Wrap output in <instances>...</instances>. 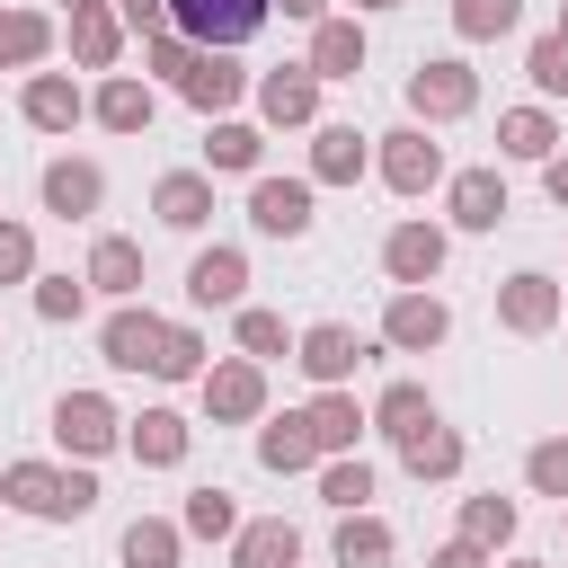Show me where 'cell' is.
Wrapping results in <instances>:
<instances>
[{"mask_svg": "<svg viewBox=\"0 0 568 568\" xmlns=\"http://www.w3.org/2000/svg\"><path fill=\"white\" fill-rule=\"evenodd\" d=\"M373 169V133L355 124H311V186H355Z\"/></svg>", "mask_w": 568, "mask_h": 568, "instance_id": "obj_21", "label": "cell"}, {"mask_svg": "<svg viewBox=\"0 0 568 568\" xmlns=\"http://www.w3.org/2000/svg\"><path fill=\"white\" fill-rule=\"evenodd\" d=\"M240 524H248V515H240L231 488H195V497L178 506V532H186V541H231Z\"/></svg>", "mask_w": 568, "mask_h": 568, "instance_id": "obj_37", "label": "cell"}, {"mask_svg": "<svg viewBox=\"0 0 568 568\" xmlns=\"http://www.w3.org/2000/svg\"><path fill=\"white\" fill-rule=\"evenodd\" d=\"M231 568H302V524L284 515H257L231 532Z\"/></svg>", "mask_w": 568, "mask_h": 568, "instance_id": "obj_27", "label": "cell"}, {"mask_svg": "<svg viewBox=\"0 0 568 568\" xmlns=\"http://www.w3.org/2000/svg\"><path fill=\"white\" fill-rule=\"evenodd\" d=\"M257 160H266V133L257 124H240V115H213L204 124V178H257Z\"/></svg>", "mask_w": 568, "mask_h": 568, "instance_id": "obj_24", "label": "cell"}, {"mask_svg": "<svg viewBox=\"0 0 568 568\" xmlns=\"http://www.w3.org/2000/svg\"><path fill=\"white\" fill-rule=\"evenodd\" d=\"M178 98L213 124V115H231L240 98H248V71H240V53H195L186 62V80H178Z\"/></svg>", "mask_w": 568, "mask_h": 568, "instance_id": "obj_16", "label": "cell"}, {"mask_svg": "<svg viewBox=\"0 0 568 568\" xmlns=\"http://www.w3.org/2000/svg\"><path fill=\"white\" fill-rule=\"evenodd\" d=\"M302 426H311V444H320V462H337V453H355V435H364L373 417L355 408V390H320V399L302 408Z\"/></svg>", "mask_w": 568, "mask_h": 568, "instance_id": "obj_28", "label": "cell"}, {"mask_svg": "<svg viewBox=\"0 0 568 568\" xmlns=\"http://www.w3.org/2000/svg\"><path fill=\"white\" fill-rule=\"evenodd\" d=\"M275 9L266 0H169V27L195 44V53H240Z\"/></svg>", "mask_w": 568, "mask_h": 568, "instance_id": "obj_3", "label": "cell"}, {"mask_svg": "<svg viewBox=\"0 0 568 568\" xmlns=\"http://www.w3.org/2000/svg\"><path fill=\"white\" fill-rule=\"evenodd\" d=\"M151 213H160V231H204L213 222V178L204 169H169L151 186Z\"/></svg>", "mask_w": 568, "mask_h": 568, "instance_id": "obj_25", "label": "cell"}, {"mask_svg": "<svg viewBox=\"0 0 568 568\" xmlns=\"http://www.w3.org/2000/svg\"><path fill=\"white\" fill-rule=\"evenodd\" d=\"M80 275H89V293H106V302H142V240H124V231H98Z\"/></svg>", "mask_w": 568, "mask_h": 568, "instance_id": "obj_22", "label": "cell"}, {"mask_svg": "<svg viewBox=\"0 0 568 568\" xmlns=\"http://www.w3.org/2000/svg\"><path fill=\"white\" fill-rule=\"evenodd\" d=\"M115 18H124V36H160L169 27V0H115Z\"/></svg>", "mask_w": 568, "mask_h": 568, "instance_id": "obj_47", "label": "cell"}, {"mask_svg": "<svg viewBox=\"0 0 568 568\" xmlns=\"http://www.w3.org/2000/svg\"><path fill=\"white\" fill-rule=\"evenodd\" d=\"M89 115H98L106 133H151V115H160V89H151V80H133V71H106V80L89 89Z\"/></svg>", "mask_w": 568, "mask_h": 568, "instance_id": "obj_20", "label": "cell"}, {"mask_svg": "<svg viewBox=\"0 0 568 568\" xmlns=\"http://www.w3.org/2000/svg\"><path fill=\"white\" fill-rule=\"evenodd\" d=\"M470 106H479V71H470L462 53H426V62L408 71V124L435 133V124H462Z\"/></svg>", "mask_w": 568, "mask_h": 568, "instance_id": "obj_2", "label": "cell"}, {"mask_svg": "<svg viewBox=\"0 0 568 568\" xmlns=\"http://www.w3.org/2000/svg\"><path fill=\"white\" fill-rule=\"evenodd\" d=\"M524 27V0H453V36L462 44H497Z\"/></svg>", "mask_w": 568, "mask_h": 568, "instance_id": "obj_39", "label": "cell"}, {"mask_svg": "<svg viewBox=\"0 0 568 568\" xmlns=\"http://www.w3.org/2000/svg\"><path fill=\"white\" fill-rule=\"evenodd\" d=\"M559 515H568V506H559Z\"/></svg>", "mask_w": 568, "mask_h": 568, "instance_id": "obj_55", "label": "cell"}, {"mask_svg": "<svg viewBox=\"0 0 568 568\" xmlns=\"http://www.w3.org/2000/svg\"><path fill=\"white\" fill-rule=\"evenodd\" d=\"M506 568H550V559H506Z\"/></svg>", "mask_w": 568, "mask_h": 568, "instance_id": "obj_53", "label": "cell"}, {"mask_svg": "<svg viewBox=\"0 0 568 568\" xmlns=\"http://www.w3.org/2000/svg\"><path fill=\"white\" fill-rule=\"evenodd\" d=\"M151 382H204V328L169 320V337H160V364H151Z\"/></svg>", "mask_w": 568, "mask_h": 568, "instance_id": "obj_40", "label": "cell"}, {"mask_svg": "<svg viewBox=\"0 0 568 568\" xmlns=\"http://www.w3.org/2000/svg\"><path fill=\"white\" fill-rule=\"evenodd\" d=\"M524 479H532V497H559L568 506V435H541L524 453Z\"/></svg>", "mask_w": 568, "mask_h": 568, "instance_id": "obj_43", "label": "cell"}, {"mask_svg": "<svg viewBox=\"0 0 568 568\" xmlns=\"http://www.w3.org/2000/svg\"><path fill=\"white\" fill-rule=\"evenodd\" d=\"M266 9H275V18H302V27H320V18H328V0H266Z\"/></svg>", "mask_w": 568, "mask_h": 568, "instance_id": "obj_50", "label": "cell"}, {"mask_svg": "<svg viewBox=\"0 0 568 568\" xmlns=\"http://www.w3.org/2000/svg\"><path fill=\"white\" fill-rule=\"evenodd\" d=\"M426 568H497V559H488V550H470V541H444Z\"/></svg>", "mask_w": 568, "mask_h": 568, "instance_id": "obj_49", "label": "cell"}, {"mask_svg": "<svg viewBox=\"0 0 568 568\" xmlns=\"http://www.w3.org/2000/svg\"><path fill=\"white\" fill-rule=\"evenodd\" d=\"M453 337V302L444 293H390L382 302V346L390 355H435Z\"/></svg>", "mask_w": 568, "mask_h": 568, "instance_id": "obj_9", "label": "cell"}, {"mask_svg": "<svg viewBox=\"0 0 568 568\" xmlns=\"http://www.w3.org/2000/svg\"><path fill=\"white\" fill-rule=\"evenodd\" d=\"M559 311H568V293H559V275H541V266H515V275L497 284V328H506V337H550Z\"/></svg>", "mask_w": 568, "mask_h": 568, "instance_id": "obj_7", "label": "cell"}, {"mask_svg": "<svg viewBox=\"0 0 568 568\" xmlns=\"http://www.w3.org/2000/svg\"><path fill=\"white\" fill-rule=\"evenodd\" d=\"M186 62H195V44H186V36H178V27H160V36H142V71H160V80H169V89H178V80H186Z\"/></svg>", "mask_w": 568, "mask_h": 568, "instance_id": "obj_45", "label": "cell"}, {"mask_svg": "<svg viewBox=\"0 0 568 568\" xmlns=\"http://www.w3.org/2000/svg\"><path fill=\"white\" fill-rule=\"evenodd\" d=\"M559 36H568V0H559Z\"/></svg>", "mask_w": 568, "mask_h": 568, "instance_id": "obj_54", "label": "cell"}, {"mask_svg": "<svg viewBox=\"0 0 568 568\" xmlns=\"http://www.w3.org/2000/svg\"><path fill=\"white\" fill-rule=\"evenodd\" d=\"M62 9H71V18H89V9H115V0H62Z\"/></svg>", "mask_w": 568, "mask_h": 568, "instance_id": "obj_51", "label": "cell"}, {"mask_svg": "<svg viewBox=\"0 0 568 568\" xmlns=\"http://www.w3.org/2000/svg\"><path fill=\"white\" fill-rule=\"evenodd\" d=\"M373 169L390 195H426V186H444V142L426 124H390V133H373Z\"/></svg>", "mask_w": 568, "mask_h": 568, "instance_id": "obj_5", "label": "cell"}, {"mask_svg": "<svg viewBox=\"0 0 568 568\" xmlns=\"http://www.w3.org/2000/svg\"><path fill=\"white\" fill-rule=\"evenodd\" d=\"M444 257H453V231H444V222H426V213L390 222V240H382V275H390L399 293H426V284L444 275Z\"/></svg>", "mask_w": 568, "mask_h": 568, "instance_id": "obj_6", "label": "cell"}, {"mask_svg": "<svg viewBox=\"0 0 568 568\" xmlns=\"http://www.w3.org/2000/svg\"><path fill=\"white\" fill-rule=\"evenodd\" d=\"M364 53H373V44H364V18H320V27H311L302 71L328 89V80H355V71H364Z\"/></svg>", "mask_w": 568, "mask_h": 568, "instance_id": "obj_19", "label": "cell"}, {"mask_svg": "<svg viewBox=\"0 0 568 568\" xmlns=\"http://www.w3.org/2000/svg\"><path fill=\"white\" fill-rule=\"evenodd\" d=\"M444 213H453V231H497L515 204H506V178L497 169H453L444 178Z\"/></svg>", "mask_w": 568, "mask_h": 568, "instance_id": "obj_18", "label": "cell"}, {"mask_svg": "<svg viewBox=\"0 0 568 568\" xmlns=\"http://www.w3.org/2000/svg\"><path fill=\"white\" fill-rule=\"evenodd\" d=\"M53 53V18L44 9H0V71H36Z\"/></svg>", "mask_w": 568, "mask_h": 568, "instance_id": "obj_35", "label": "cell"}, {"mask_svg": "<svg viewBox=\"0 0 568 568\" xmlns=\"http://www.w3.org/2000/svg\"><path fill=\"white\" fill-rule=\"evenodd\" d=\"M240 355H248V364H266V355H293V328H284V311H257V302H240Z\"/></svg>", "mask_w": 568, "mask_h": 568, "instance_id": "obj_41", "label": "cell"}, {"mask_svg": "<svg viewBox=\"0 0 568 568\" xmlns=\"http://www.w3.org/2000/svg\"><path fill=\"white\" fill-rule=\"evenodd\" d=\"M311 178H248V231L257 240H302L320 213H311Z\"/></svg>", "mask_w": 568, "mask_h": 568, "instance_id": "obj_11", "label": "cell"}, {"mask_svg": "<svg viewBox=\"0 0 568 568\" xmlns=\"http://www.w3.org/2000/svg\"><path fill=\"white\" fill-rule=\"evenodd\" d=\"M186 444H195V426H186L178 408H142V417H124V453H133L142 470H178Z\"/></svg>", "mask_w": 568, "mask_h": 568, "instance_id": "obj_23", "label": "cell"}, {"mask_svg": "<svg viewBox=\"0 0 568 568\" xmlns=\"http://www.w3.org/2000/svg\"><path fill=\"white\" fill-rule=\"evenodd\" d=\"M364 417H373V426H382L390 444H408V435H426V426H435L444 408H435V390H426V382H390V390H382V399H373Z\"/></svg>", "mask_w": 568, "mask_h": 568, "instance_id": "obj_30", "label": "cell"}, {"mask_svg": "<svg viewBox=\"0 0 568 568\" xmlns=\"http://www.w3.org/2000/svg\"><path fill=\"white\" fill-rule=\"evenodd\" d=\"M248 98H257V115H266L275 133H302V124H320V80H311L302 62H275V71H257V80H248Z\"/></svg>", "mask_w": 568, "mask_h": 568, "instance_id": "obj_13", "label": "cell"}, {"mask_svg": "<svg viewBox=\"0 0 568 568\" xmlns=\"http://www.w3.org/2000/svg\"><path fill=\"white\" fill-rule=\"evenodd\" d=\"M186 302H195V311H240V302H248V248H231V240L195 248V257H186Z\"/></svg>", "mask_w": 568, "mask_h": 568, "instance_id": "obj_14", "label": "cell"}, {"mask_svg": "<svg viewBox=\"0 0 568 568\" xmlns=\"http://www.w3.org/2000/svg\"><path fill=\"white\" fill-rule=\"evenodd\" d=\"M541 195L568 213V151H550V160H541Z\"/></svg>", "mask_w": 568, "mask_h": 568, "instance_id": "obj_48", "label": "cell"}, {"mask_svg": "<svg viewBox=\"0 0 568 568\" xmlns=\"http://www.w3.org/2000/svg\"><path fill=\"white\" fill-rule=\"evenodd\" d=\"M71 62H80V71H115V62H124V18H115V9L71 18Z\"/></svg>", "mask_w": 568, "mask_h": 568, "instance_id": "obj_36", "label": "cell"}, {"mask_svg": "<svg viewBox=\"0 0 568 568\" xmlns=\"http://www.w3.org/2000/svg\"><path fill=\"white\" fill-rule=\"evenodd\" d=\"M373 9H399V0H355V18H373Z\"/></svg>", "mask_w": 568, "mask_h": 568, "instance_id": "obj_52", "label": "cell"}, {"mask_svg": "<svg viewBox=\"0 0 568 568\" xmlns=\"http://www.w3.org/2000/svg\"><path fill=\"white\" fill-rule=\"evenodd\" d=\"M53 444H62L71 462H89V470H98V462L124 444L115 399H106V390H62V399H53Z\"/></svg>", "mask_w": 568, "mask_h": 568, "instance_id": "obj_4", "label": "cell"}, {"mask_svg": "<svg viewBox=\"0 0 568 568\" xmlns=\"http://www.w3.org/2000/svg\"><path fill=\"white\" fill-rule=\"evenodd\" d=\"M204 417L213 426H257L266 417V364H248V355H222V364H204Z\"/></svg>", "mask_w": 568, "mask_h": 568, "instance_id": "obj_8", "label": "cell"}, {"mask_svg": "<svg viewBox=\"0 0 568 568\" xmlns=\"http://www.w3.org/2000/svg\"><path fill=\"white\" fill-rule=\"evenodd\" d=\"M497 151L541 169V160L559 151V124H550V106H506V115H497Z\"/></svg>", "mask_w": 568, "mask_h": 568, "instance_id": "obj_34", "label": "cell"}, {"mask_svg": "<svg viewBox=\"0 0 568 568\" xmlns=\"http://www.w3.org/2000/svg\"><path fill=\"white\" fill-rule=\"evenodd\" d=\"M115 559H124V568H178V559H186L178 515H133V524L115 532Z\"/></svg>", "mask_w": 568, "mask_h": 568, "instance_id": "obj_29", "label": "cell"}, {"mask_svg": "<svg viewBox=\"0 0 568 568\" xmlns=\"http://www.w3.org/2000/svg\"><path fill=\"white\" fill-rule=\"evenodd\" d=\"M0 284H36V231L0 222Z\"/></svg>", "mask_w": 568, "mask_h": 568, "instance_id": "obj_46", "label": "cell"}, {"mask_svg": "<svg viewBox=\"0 0 568 568\" xmlns=\"http://www.w3.org/2000/svg\"><path fill=\"white\" fill-rule=\"evenodd\" d=\"M293 364L311 373V390H346L364 364V337L346 320H311V328H293Z\"/></svg>", "mask_w": 568, "mask_h": 568, "instance_id": "obj_10", "label": "cell"}, {"mask_svg": "<svg viewBox=\"0 0 568 568\" xmlns=\"http://www.w3.org/2000/svg\"><path fill=\"white\" fill-rule=\"evenodd\" d=\"M18 115H27L36 133H71V124L89 115V89H80L71 71H27V89H18Z\"/></svg>", "mask_w": 568, "mask_h": 568, "instance_id": "obj_17", "label": "cell"}, {"mask_svg": "<svg viewBox=\"0 0 568 568\" xmlns=\"http://www.w3.org/2000/svg\"><path fill=\"white\" fill-rule=\"evenodd\" d=\"M320 506H337V515H364V506H373V462H364V453H337V462H320Z\"/></svg>", "mask_w": 568, "mask_h": 568, "instance_id": "obj_38", "label": "cell"}, {"mask_svg": "<svg viewBox=\"0 0 568 568\" xmlns=\"http://www.w3.org/2000/svg\"><path fill=\"white\" fill-rule=\"evenodd\" d=\"M160 337H169V320H160L151 302H115L106 328H98V355H106L115 373H151V364H160Z\"/></svg>", "mask_w": 568, "mask_h": 568, "instance_id": "obj_12", "label": "cell"}, {"mask_svg": "<svg viewBox=\"0 0 568 568\" xmlns=\"http://www.w3.org/2000/svg\"><path fill=\"white\" fill-rule=\"evenodd\" d=\"M524 80H532L541 98H568V36H559V27L524 44Z\"/></svg>", "mask_w": 568, "mask_h": 568, "instance_id": "obj_42", "label": "cell"}, {"mask_svg": "<svg viewBox=\"0 0 568 568\" xmlns=\"http://www.w3.org/2000/svg\"><path fill=\"white\" fill-rule=\"evenodd\" d=\"M462 462H470V444H462L444 417H435L426 435H408V444H399V470H408L417 488H426V479H462Z\"/></svg>", "mask_w": 568, "mask_h": 568, "instance_id": "obj_32", "label": "cell"}, {"mask_svg": "<svg viewBox=\"0 0 568 568\" xmlns=\"http://www.w3.org/2000/svg\"><path fill=\"white\" fill-rule=\"evenodd\" d=\"M328 559H337V568H390V559H399V532H390L373 506H364V515H337Z\"/></svg>", "mask_w": 568, "mask_h": 568, "instance_id": "obj_26", "label": "cell"}, {"mask_svg": "<svg viewBox=\"0 0 568 568\" xmlns=\"http://www.w3.org/2000/svg\"><path fill=\"white\" fill-rule=\"evenodd\" d=\"M559 320H568V311H559Z\"/></svg>", "mask_w": 568, "mask_h": 568, "instance_id": "obj_56", "label": "cell"}, {"mask_svg": "<svg viewBox=\"0 0 568 568\" xmlns=\"http://www.w3.org/2000/svg\"><path fill=\"white\" fill-rule=\"evenodd\" d=\"M0 506H18L27 524H80L98 506V470L89 462H9L0 470Z\"/></svg>", "mask_w": 568, "mask_h": 568, "instance_id": "obj_1", "label": "cell"}, {"mask_svg": "<svg viewBox=\"0 0 568 568\" xmlns=\"http://www.w3.org/2000/svg\"><path fill=\"white\" fill-rule=\"evenodd\" d=\"M257 462H266L275 479H293V470H320V444H311L302 408H284V417H266V426H257Z\"/></svg>", "mask_w": 568, "mask_h": 568, "instance_id": "obj_31", "label": "cell"}, {"mask_svg": "<svg viewBox=\"0 0 568 568\" xmlns=\"http://www.w3.org/2000/svg\"><path fill=\"white\" fill-rule=\"evenodd\" d=\"M36 195H44V213H62V222H89L98 204H106V169L98 160H44V178H36Z\"/></svg>", "mask_w": 568, "mask_h": 568, "instance_id": "obj_15", "label": "cell"}, {"mask_svg": "<svg viewBox=\"0 0 568 568\" xmlns=\"http://www.w3.org/2000/svg\"><path fill=\"white\" fill-rule=\"evenodd\" d=\"M515 524H524V506L488 488V497H462V524H453V541H470V550H488V559H497V550L515 541Z\"/></svg>", "mask_w": 568, "mask_h": 568, "instance_id": "obj_33", "label": "cell"}, {"mask_svg": "<svg viewBox=\"0 0 568 568\" xmlns=\"http://www.w3.org/2000/svg\"><path fill=\"white\" fill-rule=\"evenodd\" d=\"M89 311V275H36V320H80Z\"/></svg>", "mask_w": 568, "mask_h": 568, "instance_id": "obj_44", "label": "cell"}]
</instances>
